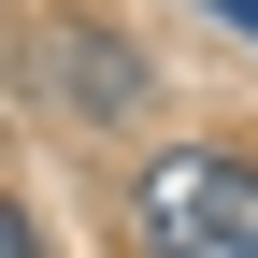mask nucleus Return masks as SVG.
<instances>
[{
	"label": "nucleus",
	"instance_id": "nucleus-1",
	"mask_svg": "<svg viewBox=\"0 0 258 258\" xmlns=\"http://www.w3.org/2000/svg\"><path fill=\"white\" fill-rule=\"evenodd\" d=\"M144 258H258V158L230 144H172L144 172Z\"/></svg>",
	"mask_w": 258,
	"mask_h": 258
},
{
	"label": "nucleus",
	"instance_id": "nucleus-2",
	"mask_svg": "<svg viewBox=\"0 0 258 258\" xmlns=\"http://www.w3.org/2000/svg\"><path fill=\"white\" fill-rule=\"evenodd\" d=\"M0 258H43V230H29V215H15V230H0Z\"/></svg>",
	"mask_w": 258,
	"mask_h": 258
},
{
	"label": "nucleus",
	"instance_id": "nucleus-3",
	"mask_svg": "<svg viewBox=\"0 0 258 258\" xmlns=\"http://www.w3.org/2000/svg\"><path fill=\"white\" fill-rule=\"evenodd\" d=\"M215 15H230V29H244V43H258V0H215Z\"/></svg>",
	"mask_w": 258,
	"mask_h": 258
}]
</instances>
